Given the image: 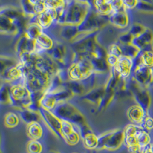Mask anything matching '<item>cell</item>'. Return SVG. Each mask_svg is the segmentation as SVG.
<instances>
[{
	"mask_svg": "<svg viewBox=\"0 0 153 153\" xmlns=\"http://www.w3.org/2000/svg\"><path fill=\"white\" fill-rule=\"evenodd\" d=\"M58 10L54 9H46L41 14L30 18L29 23L38 24L43 30H47L57 21Z\"/></svg>",
	"mask_w": 153,
	"mask_h": 153,
	"instance_id": "8",
	"label": "cell"
},
{
	"mask_svg": "<svg viewBox=\"0 0 153 153\" xmlns=\"http://www.w3.org/2000/svg\"><path fill=\"white\" fill-rule=\"evenodd\" d=\"M27 132L28 137L31 140H39L43 134V129L39 122H33L27 126Z\"/></svg>",
	"mask_w": 153,
	"mask_h": 153,
	"instance_id": "21",
	"label": "cell"
},
{
	"mask_svg": "<svg viewBox=\"0 0 153 153\" xmlns=\"http://www.w3.org/2000/svg\"><path fill=\"white\" fill-rule=\"evenodd\" d=\"M47 53L58 65H60V64L63 65H67L68 57L70 58V56L68 55L67 48L65 45L60 43L55 44L53 48Z\"/></svg>",
	"mask_w": 153,
	"mask_h": 153,
	"instance_id": "13",
	"label": "cell"
},
{
	"mask_svg": "<svg viewBox=\"0 0 153 153\" xmlns=\"http://www.w3.org/2000/svg\"><path fill=\"white\" fill-rule=\"evenodd\" d=\"M77 127V126L68 121L62 120V125L61 129V134L63 137V139L64 137L68 135L71 132L74 131Z\"/></svg>",
	"mask_w": 153,
	"mask_h": 153,
	"instance_id": "30",
	"label": "cell"
},
{
	"mask_svg": "<svg viewBox=\"0 0 153 153\" xmlns=\"http://www.w3.org/2000/svg\"><path fill=\"white\" fill-rule=\"evenodd\" d=\"M90 4L87 1H66L58 10L56 22L65 25L79 26L89 13Z\"/></svg>",
	"mask_w": 153,
	"mask_h": 153,
	"instance_id": "1",
	"label": "cell"
},
{
	"mask_svg": "<svg viewBox=\"0 0 153 153\" xmlns=\"http://www.w3.org/2000/svg\"><path fill=\"white\" fill-rule=\"evenodd\" d=\"M107 52L108 53L117 56L118 58H120L121 56H123L122 49L120 45L118 43L112 44L111 45H110Z\"/></svg>",
	"mask_w": 153,
	"mask_h": 153,
	"instance_id": "34",
	"label": "cell"
},
{
	"mask_svg": "<svg viewBox=\"0 0 153 153\" xmlns=\"http://www.w3.org/2000/svg\"><path fill=\"white\" fill-rule=\"evenodd\" d=\"M137 135H124L123 143L127 146V147L138 145Z\"/></svg>",
	"mask_w": 153,
	"mask_h": 153,
	"instance_id": "37",
	"label": "cell"
},
{
	"mask_svg": "<svg viewBox=\"0 0 153 153\" xmlns=\"http://www.w3.org/2000/svg\"><path fill=\"white\" fill-rule=\"evenodd\" d=\"M147 131L153 129V118L149 115H146L140 125Z\"/></svg>",
	"mask_w": 153,
	"mask_h": 153,
	"instance_id": "36",
	"label": "cell"
},
{
	"mask_svg": "<svg viewBox=\"0 0 153 153\" xmlns=\"http://www.w3.org/2000/svg\"><path fill=\"white\" fill-rule=\"evenodd\" d=\"M133 60L126 56H121L114 69L119 76L123 79H126L130 76L133 70Z\"/></svg>",
	"mask_w": 153,
	"mask_h": 153,
	"instance_id": "10",
	"label": "cell"
},
{
	"mask_svg": "<svg viewBox=\"0 0 153 153\" xmlns=\"http://www.w3.org/2000/svg\"><path fill=\"white\" fill-rule=\"evenodd\" d=\"M128 118L133 124L140 125L146 115H149L139 105H133L127 110Z\"/></svg>",
	"mask_w": 153,
	"mask_h": 153,
	"instance_id": "17",
	"label": "cell"
},
{
	"mask_svg": "<svg viewBox=\"0 0 153 153\" xmlns=\"http://www.w3.org/2000/svg\"><path fill=\"white\" fill-rule=\"evenodd\" d=\"M112 131H108V132H105L104 134L99 135L98 137V141H97V149L98 150H102L105 149V145L109 139L111 134Z\"/></svg>",
	"mask_w": 153,
	"mask_h": 153,
	"instance_id": "33",
	"label": "cell"
},
{
	"mask_svg": "<svg viewBox=\"0 0 153 153\" xmlns=\"http://www.w3.org/2000/svg\"><path fill=\"white\" fill-rule=\"evenodd\" d=\"M152 85H153V84H152Z\"/></svg>",
	"mask_w": 153,
	"mask_h": 153,
	"instance_id": "45",
	"label": "cell"
},
{
	"mask_svg": "<svg viewBox=\"0 0 153 153\" xmlns=\"http://www.w3.org/2000/svg\"><path fill=\"white\" fill-rule=\"evenodd\" d=\"M138 1H137V0L123 1V6L126 10H132L134 9H136V7L138 4Z\"/></svg>",
	"mask_w": 153,
	"mask_h": 153,
	"instance_id": "38",
	"label": "cell"
},
{
	"mask_svg": "<svg viewBox=\"0 0 153 153\" xmlns=\"http://www.w3.org/2000/svg\"><path fill=\"white\" fill-rule=\"evenodd\" d=\"M136 9L143 13L153 14V2L152 1H139Z\"/></svg>",
	"mask_w": 153,
	"mask_h": 153,
	"instance_id": "26",
	"label": "cell"
},
{
	"mask_svg": "<svg viewBox=\"0 0 153 153\" xmlns=\"http://www.w3.org/2000/svg\"><path fill=\"white\" fill-rule=\"evenodd\" d=\"M49 153H57V152H49Z\"/></svg>",
	"mask_w": 153,
	"mask_h": 153,
	"instance_id": "43",
	"label": "cell"
},
{
	"mask_svg": "<svg viewBox=\"0 0 153 153\" xmlns=\"http://www.w3.org/2000/svg\"><path fill=\"white\" fill-rule=\"evenodd\" d=\"M4 123L8 128H14L19 123V116L14 112H9L6 114Z\"/></svg>",
	"mask_w": 153,
	"mask_h": 153,
	"instance_id": "27",
	"label": "cell"
},
{
	"mask_svg": "<svg viewBox=\"0 0 153 153\" xmlns=\"http://www.w3.org/2000/svg\"><path fill=\"white\" fill-rule=\"evenodd\" d=\"M19 114L22 120L28 125L33 122H39L42 119L39 112L32 111L28 109L20 110Z\"/></svg>",
	"mask_w": 153,
	"mask_h": 153,
	"instance_id": "20",
	"label": "cell"
},
{
	"mask_svg": "<svg viewBox=\"0 0 153 153\" xmlns=\"http://www.w3.org/2000/svg\"><path fill=\"white\" fill-rule=\"evenodd\" d=\"M150 147H151V149H152V152H153V143H152L150 144Z\"/></svg>",
	"mask_w": 153,
	"mask_h": 153,
	"instance_id": "42",
	"label": "cell"
},
{
	"mask_svg": "<svg viewBox=\"0 0 153 153\" xmlns=\"http://www.w3.org/2000/svg\"><path fill=\"white\" fill-rule=\"evenodd\" d=\"M140 153H153L152 150L151 149V147L150 145H149V146H147L146 147H145L144 149H142L140 150Z\"/></svg>",
	"mask_w": 153,
	"mask_h": 153,
	"instance_id": "41",
	"label": "cell"
},
{
	"mask_svg": "<svg viewBox=\"0 0 153 153\" xmlns=\"http://www.w3.org/2000/svg\"><path fill=\"white\" fill-rule=\"evenodd\" d=\"M80 138H81V137L80 135L79 131V128L77 127L74 131H73L68 135L64 137L63 139L65 140V141L68 145H75L79 142Z\"/></svg>",
	"mask_w": 153,
	"mask_h": 153,
	"instance_id": "28",
	"label": "cell"
},
{
	"mask_svg": "<svg viewBox=\"0 0 153 153\" xmlns=\"http://www.w3.org/2000/svg\"><path fill=\"white\" fill-rule=\"evenodd\" d=\"M94 5L97 14L102 16H110L113 13L111 1L99 0L93 1Z\"/></svg>",
	"mask_w": 153,
	"mask_h": 153,
	"instance_id": "19",
	"label": "cell"
},
{
	"mask_svg": "<svg viewBox=\"0 0 153 153\" xmlns=\"http://www.w3.org/2000/svg\"><path fill=\"white\" fill-rule=\"evenodd\" d=\"M44 32L41 27L36 22L29 23L25 29V35L32 40H36L37 37Z\"/></svg>",
	"mask_w": 153,
	"mask_h": 153,
	"instance_id": "22",
	"label": "cell"
},
{
	"mask_svg": "<svg viewBox=\"0 0 153 153\" xmlns=\"http://www.w3.org/2000/svg\"><path fill=\"white\" fill-rule=\"evenodd\" d=\"M124 142L123 130L117 129L112 131L111 134L108 140L105 149L108 150H115L119 149Z\"/></svg>",
	"mask_w": 153,
	"mask_h": 153,
	"instance_id": "16",
	"label": "cell"
},
{
	"mask_svg": "<svg viewBox=\"0 0 153 153\" xmlns=\"http://www.w3.org/2000/svg\"><path fill=\"white\" fill-rule=\"evenodd\" d=\"M20 13L15 10L7 9L1 14V31L5 33H17L22 25Z\"/></svg>",
	"mask_w": 153,
	"mask_h": 153,
	"instance_id": "6",
	"label": "cell"
},
{
	"mask_svg": "<svg viewBox=\"0 0 153 153\" xmlns=\"http://www.w3.org/2000/svg\"><path fill=\"white\" fill-rule=\"evenodd\" d=\"M108 19L112 25L119 29H125L130 23V17L125 9L112 13Z\"/></svg>",
	"mask_w": 153,
	"mask_h": 153,
	"instance_id": "14",
	"label": "cell"
},
{
	"mask_svg": "<svg viewBox=\"0 0 153 153\" xmlns=\"http://www.w3.org/2000/svg\"><path fill=\"white\" fill-rule=\"evenodd\" d=\"M146 27L143 24L139 22H135L132 24L128 32L133 36V37H136L142 33L146 29Z\"/></svg>",
	"mask_w": 153,
	"mask_h": 153,
	"instance_id": "31",
	"label": "cell"
},
{
	"mask_svg": "<svg viewBox=\"0 0 153 153\" xmlns=\"http://www.w3.org/2000/svg\"><path fill=\"white\" fill-rule=\"evenodd\" d=\"M36 47L35 40L29 38L26 35L21 36L16 45V52L19 56L24 53L35 52Z\"/></svg>",
	"mask_w": 153,
	"mask_h": 153,
	"instance_id": "18",
	"label": "cell"
},
{
	"mask_svg": "<svg viewBox=\"0 0 153 153\" xmlns=\"http://www.w3.org/2000/svg\"><path fill=\"white\" fill-rule=\"evenodd\" d=\"M152 2H153V1H152Z\"/></svg>",
	"mask_w": 153,
	"mask_h": 153,
	"instance_id": "44",
	"label": "cell"
},
{
	"mask_svg": "<svg viewBox=\"0 0 153 153\" xmlns=\"http://www.w3.org/2000/svg\"><path fill=\"white\" fill-rule=\"evenodd\" d=\"M52 112L62 120L68 121L77 127L85 123L83 115L66 101L58 103Z\"/></svg>",
	"mask_w": 153,
	"mask_h": 153,
	"instance_id": "3",
	"label": "cell"
},
{
	"mask_svg": "<svg viewBox=\"0 0 153 153\" xmlns=\"http://www.w3.org/2000/svg\"><path fill=\"white\" fill-rule=\"evenodd\" d=\"M66 4L65 1H45V5L46 9H54L59 10L60 9L64 7Z\"/></svg>",
	"mask_w": 153,
	"mask_h": 153,
	"instance_id": "32",
	"label": "cell"
},
{
	"mask_svg": "<svg viewBox=\"0 0 153 153\" xmlns=\"http://www.w3.org/2000/svg\"><path fill=\"white\" fill-rule=\"evenodd\" d=\"M74 59L76 60L70 64L67 71L68 77L71 81H83L95 72L88 59L77 53L74 55Z\"/></svg>",
	"mask_w": 153,
	"mask_h": 153,
	"instance_id": "2",
	"label": "cell"
},
{
	"mask_svg": "<svg viewBox=\"0 0 153 153\" xmlns=\"http://www.w3.org/2000/svg\"><path fill=\"white\" fill-rule=\"evenodd\" d=\"M132 77L141 86L148 88L153 84V70L145 65H140L133 67Z\"/></svg>",
	"mask_w": 153,
	"mask_h": 153,
	"instance_id": "7",
	"label": "cell"
},
{
	"mask_svg": "<svg viewBox=\"0 0 153 153\" xmlns=\"http://www.w3.org/2000/svg\"><path fill=\"white\" fill-rule=\"evenodd\" d=\"M27 150L28 153H42V145L37 140H31L28 143Z\"/></svg>",
	"mask_w": 153,
	"mask_h": 153,
	"instance_id": "29",
	"label": "cell"
},
{
	"mask_svg": "<svg viewBox=\"0 0 153 153\" xmlns=\"http://www.w3.org/2000/svg\"><path fill=\"white\" fill-rule=\"evenodd\" d=\"M119 45L122 51L123 56L129 57L132 60L135 59L139 55L140 52H141V51L139 48H138L137 47L133 45L132 43L129 44H126V45H122V44H119Z\"/></svg>",
	"mask_w": 153,
	"mask_h": 153,
	"instance_id": "23",
	"label": "cell"
},
{
	"mask_svg": "<svg viewBox=\"0 0 153 153\" xmlns=\"http://www.w3.org/2000/svg\"><path fill=\"white\" fill-rule=\"evenodd\" d=\"M39 113L42 120L49 128V129L53 132L56 136L63 138L61 129L62 125V120L57 117L52 111L47 110L41 107Z\"/></svg>",
	"mask_w": 153,
	"mask_h": 153,
	"instance_id": "9",
	"label": "cell"
},
{
	"mask_svg": "<svg viewBox=\"0 0 153 153\" xmlns=\"http://www.w3.org/2000/svg\"><path fill=\"white\" fill-rule=\"evenodd\" d=\"M133 38V36L128 31L122 34L119 37L118 44L122 45L131 44Z\"/></svg>",
	"mask_w": 153,
	"mask_h": 153,
	"instance_id": "35",
	"label": "cell"
},
{
	"mask_svg": "<svg viewBox=\"0 0 153 153\" xmlns=\"http://www.w3.org/2000/svg\"><path fill=\"white\" fill-rule=\"evenodd\" d=\"M131 94L138 105L148 114L152 105V97L147 88L141 86L132 77L128 82Z\"/></svg>",
	"mask_w": 153,
	"mask_h": 153,
	"instance_id": "5",
	"label": "cell"
},
{
	"mask_svg": "<svg viewBox=\"0 0 153 153\" xmlns=\"http://www.w3.org/2000/svg\"><path fill=\"white\" fill-rule=\"evenodd\" d=\"M10 101L14 106L21 110L28 109L33 102L32 99V93L22 84L12 85L9 88Z\"/></svg>",
	"mask_w": 153,
	"mask_h": 153,
	"instance_id": "4",
	"label": "cell"
},
{
	"mask_svg": "<svg viewBox=\"0 0 153 153\" xmlns=\"http://www.w3.org/2000/svg\"><path fill=\"white\" fill-rule=\"evenodd\" d=\"M111 7L113 13L125 9L123 1H111Z\"/></svg>",
	"mask_w": 153,
	"mask_h": 153,
	"instance_id": "39",
	"label": "cell"
},
{
	"mask_svg": "<svg viewBox=\"0 0 153 153\" xmlns=\"http://www.w3.org/2000/svg\"><path fill=\"white\" fill-rule=\"evenodd\" d=\"M35 42V52L39 54L48 52L53 48L55 45L52 37L44 32L37 37Z\"/></svg>",
	"mask_w": 153,
	"mask_h": 153,
	"instance_id": "12",
	"label": "cell"
},
{
	"mask_svg": "<svg viewBox=\"0 0 153 153\" xmlns=\"http://www.w3.org/2000/svg\"><path fill=\"white\" fill-rule=\"evenodd\" d=\"M137 139L138 145L139 146L140 150L152 143L151 137L148 132L143 128L138 133Z\"/></svg>",
	"mask_w": 153,
	"mask_h": 153,
	"instance_id": "24",
	"label": "cell"
},
{
	"mask_svg": "<svg viewBox=\"0 0 153 153\" xmlns=\"http://www.w3.org/2000/svg\"><path fill=\"white\" fill-rule=\"evenodd\" d=\"M132 44L140 51L153 47V32L149 28L139 36L133 38Z\"/></svg>",
	"mask_w": 153,
	"mask_h": 153,
	"instance_id": "11",
	"label": "cell"
},
{
	"mask_svg": "<svg viewBox=\"0 0 153 153\" xmlns=\"http://www.w3.org/2000/svg\"><path fill=\"white\" fill-rule=\"evenodd\" d=\"M119 59V58L117 57V56L108 53L107 52V55L106 56V62L111 68H113L114 67H115V65L118 61Z\"/></svg>",
	"mask_w": 153,
	"mask_h": 153,
	"instance_id": "40",
	"label": "cell"
},
{
	"mask_svg": "<svg viewBox=\"0 0 153 153\" xmlns=\"http://www.w3.org/2000/svg\"><path fill=\"white\" fill-rule=\"evenodd\" d=\"M84 146L88 149H97V146L98 137L94 133L91 132L87 135L83 139Z\"/></svg>",
	"mask_w": 153,
	"mask_h": 153,
	"instance_id": "25",
	"label": "cell"
},
{
	"mask_svg": "<svg viewBox=\"0 0 153 153\" xmlns=\"http://www.w3.org/2000/svg\"><path fill=\"white\" fill-rule=\"evenodd\" d=\"M133 67L143 65L153 70V47L141 51L139 55L133 60Z\"/></svg>",
	"mask_w": 153,
	"mask_h": 153,
	"instance_id": "15",
	"label": "cell"
}]
</instances>
